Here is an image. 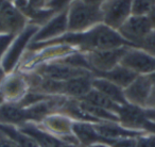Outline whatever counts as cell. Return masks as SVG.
<instances>
[{"label":"cell","instance_id":"6da1fadb","mask_svg":"<svg viewBox=\"0 0 155 147\" xmlns=\"http://www.w3.org/2000/svg\"><path fill=\"white\" fill-rule=\"evenodd\" d=\"M47 44H67L79 46L82 49L91 51L106 50L132 46L127 42L118 31L110 28L104 24H99L83 32H69L58 39L48 41L47 43H34L33 45L44 46Z\"/></svg>","mask_w":155,"mask_h":147},{"label":"cell","instance_id":"7a4b0ae2","mask_svg":"<svg viewBox=\"0 0 155 147\" xmlns=\"http://www.w3.org/2000/svg\"><path fill=\"white\" fill-rule=\"evenodd\" d=\"M103 22L100 5L73 0L68 7V31L83 32Z\"/></svg>","mask_w":155,"mask_h":147},{"label":"cell","instance_id":"3957f363","mask_svg":"<svg viewBox=\"0 0 155 147\" xmlns=\"http://www.w3.org/2000/svg\"><path fill=\"white\" fill-rule=\"evenodd\" d=\"M39 28L37 25L35 24L28 25L19 33V35L13 39L10 47L8 48L7 52H5V56H2V59L0 61L5 73H9V71H11L15 67L16 63L18 62V60H19L20 56H21L26 46L28 45V43L31 39H33L34 35L36 34Z\"/></svg>","mask_w":155,"mask_h":147},{"label":"cell","instance_id":"277c9868","mask_svg":"<svg viewBox=\"0 0 155 147\" xmlns=\"http://www.w3.org/2000/svg\"><path fill=\"white\" fill-rule=\"evenodd\" d=\"M133 0H105L100 5L103 24L114 30H118L131 16Z\"/></svg>","mask_w":155,"mask_h":147},{"label":"cell","instance_id":"5b68a950","mask_svg":"<svg viewBox=\"0 0 155 147\" xmlns=\"http://www.w3.org/2000/svg\"><path fill=\"white\" fill-rule=\"evenodd\" d=\"M152 30L153 26L149 16L131 15L117 31L132 46L139 47L141 42Z\"/></svg>","mask_w":155,"mask_h":147},{"label":"cell","instance_id":"8992f818","mask_svg":"<svg viewBox=\"0 0 155 147\" xmlns=\"http://www.w3.org/2000/svg\"><path fill=\"white\" fill-rule=\"evenodd\" d=\"M120 64L137 75L149 76L155 73V56L142 49L129 48L121 59Z\"/></svg>","mask_w":155,"mask_h":147},{"label":"cell","instance_id":"52a82bcc","mask_svg":"<svg viewBox=\"0 0 155 147\" xmlns=\"http://www.w3.org/2000/svg\"><path fill=\"white\" fill-rule=\"evenodd\" d=\"M129 46L115 48L106 50H95L86 54L91 68L95 69L96 73L108 71L120 64L121 59L123 58Z\"/></svg>","mask_w":155,"mask_h":147},{"label":"cell","instance_id":"ba28073f","mask_svg":"<svg viewBox=\"0 0 155 147\" xmlns=\"http://www.w3.org/2000/svg\"><path fill=\"white\" fill-rule=\"evenodd\" d=\"M66 31H68V8L50 18L34 35L33 43H43L58 39L60 35H64Z\"/></svg>","mask_w":155,"mask_h":147},{"label":"cell","instance_id":"9c48e42d","mask_svg":"<svg viewBox=\"0 0 155 147\" xmlns=\"http://www.w3.org/2000/svg\"><path fill=\"white\" fill-rule=\"evenodd\" d=\"M39 74L46 78L62 81V82L77 78V77L91 76V74L87 69L77 68V67L70 66V65H67L62 62L50 63V64L44 65L39 68Z\"/></svg>","mask_w":155,"mask_h":147},{"label":"cell","instance_id":"30bf717a","mask_svg":"<svg viewBox=\"0 0 155 147\" xmlns=\"http://www.w3.org/2000/svg\"><path fill=\"white\" fill-rule=\"evenodd\" d=\"M27 17L15 5L8 1L0 10V24L3 32L16 34L26 28Z\"/></svg>","mask_w":155,"mask_h":147},{"label":"cell","instance_id":"8fae6325","mask_svg":"<svg viewBox=\"0 0 155 147\" xmlns=\"http://www.w3.org/2000/svg\"><path fill=\"white\" fill-rule=\"evenodd\" d=\"M153 87L148 76L139 75L131 84L123 90L127 102L137 107H146L147 99Z\"/></svg>","mask_w":155,"mask_h":147},{"label":"cell","instance_id":"7c38bea8","mask_svg":"<svg viewBox=\"0 0 155 147\" xmlns=\"http://www.w3.org/2000/svg\"><path fill=\"white\" fill-rule=\"evenodd\" d=\"M97 77L104 78L110 82L115 83L116 85L120 87L121 89L127 87L139 75L134 73L133 70L122 66L121 64L117 65L113 69L108 71H102V73H96Z\"/></svg>","mask_w":155,"mask_h":147},{"label":"cell","instance_id":"4fadbf2b","mask_svg":"<svg viewBox=\"0 0 155 147\" xmlns=\"http://www.w3.org/2000/svg\"><path fill=\"white\" fill-rule=\"evenodd\" d=\"M93 87L95 90H97L98 92L102 93L107 98H110V100L116 102V104H127V100H125L123 90L120 87L116 85L115 83L106 80V79L100 78V77L93 79Z\"/></svg>","mask_w":155,"mask_h":147},{"label":"cell","instance_id":"5bb4252c","mask_svg":"<svg viewBox=\"0 0 155 147\" xmlns=\"http://www.w3.org/2000/svg\"><path fill=\"white\" fill-rule=\"evenodd\" d=\"M26 89V81L17 75L1 79V81H0V90H1L3 98L17 99L24 95Z\"/></svg>","mask_w":155,"mask_h":147},{"label":"cell","instance_id":"9a60e30c","mask_svg":"<svg viewBox=\"0 0 155 147\" xmlns=\"http://www.w3.org/2000/svg\"><path fill=\"white\" fill-rule=\"evenodd\" d=\"M93 90V79L91 76H82L64 82L63 93L73 97L83 98Z\"/></svg>","mask_w":155,"mask_h":147},{"label":"cell","instance_id":"2e32d148","mask_svg":"<svg viewBox=\"0 0 155 147\" xmlns=\"http://www.w3.org/2000/svg\"><path fill=\"white\" fill-rule=\"evenodd\" d=\"M118 113L120 114V118L122 123L130 126H136L140 127L143 126L147 121L146 113L140 109V107L134 106V104H122L118 110Z\"/></svg>","mask_w":155,"mask_h":147},{"label":"cell","instance_id":"e0dca14e","mask_svg":"<svg viewBox=\"0 0 155 147\" xmlns=\"http://www.w3.org/2000/svg\"><path fill=\"white\" fill-rule=\"evenodd\" d=\"M29 113L21 108L14 104H2L0 106V124L20 123L28 118Z\"/></svg>","mask_w":155,"mask_h":147},{"label":"cell","instance_id":"ac0fdd59","mask_svg":"<svg viewBox=\"0 0 155 147\" xmlns=\"http://www.w3.org/2000/svg\"><path fill=\"white\" fill-rule=\"evenodd\" d=\"M83 101L86 102V104H89L91 106L98 107V108L104 109V110L107 111H117L118 112L119 110V104L114 102L113 100H110V98H107L106 96H104L102 93L98 92L97 90L93 89L86 96L82 98Z\"/></svg>","mask_w":155,"mask_h":147},{"label":"cell","instance_id":"d6986e66","mask_svg":"<svg viewBox=\"0 0 155 147\" xmlns=\"http://www.w3.org/2000/svg\"><path fill=\"white\" fill-rule=\"evenodd\" d=\"M0 131L11 138L17 147H39V145L32 138L27 135L22 131H17L9 125L0 124Z\"/></svg>","mask_w":155,"mask_h":147},{"label":"cell","instance_id":"ffe728a7","mask_svg":"<svg viewBox=\"0 0 155 147\" xmlns=\"http://www.w3.org/2000/svg\"><path fill=\"white\" fill-rule=\"evenodd\" d=\"M72 130L75 133L77 138H79L80 142L83 144H91V143L98 142V141H106L102 136L99 135L96 129L91 127L88 124H82V123H75L72 125Z\"/></svg>","mask_w":155,"mask_h":147},{"label":"cell","instance_id":"44dd1931","mask_svg":"<svg viewBox=\"0 0 155 147\" xmlns=\"http://www.w3.org/2000/svg\"><path fill=\"white\" fill-rule=\"evenodd\" d=\"M100 136H102L105 140L112 138L113 141H116L117 138H133V136L138 135V132L130 131L122 128L118 127L116 125H101L97 126L95 128Z\"/></svg>","mask_w":155,"mask_h":147},{"label":"cell","instance_id":"7402d4cb","mask_svg":"<svg viewBox=\"0 0 155 147\" xmlns=\"http://www.w3.org/2000/svg\"><path fill=\"white\" fill-rule=\"evenodd\" d=\"M152 0H133L131 8V15L133 16H149L154 8Z\"/></svg>","mask_w":155,"mask_h":147},{"label":"cell","instance_id":"603a6c76","mask_svg":"<svg viewBox=\"0 0 155 147\" xmlns=\"http://www.w3.org/2000/svg\"><path fill=\"white\" fill-rule=\"evenodd\" d=\"M139 48L150 53L151 56H155V29H153L146 36V39L141 42Z\"/></svg>","mask_w":155,"mask_h":147},{"label":"cell","instance_id":"cb8c5ba5","mask_svg":"<svg viewBox=\"0 0 155 147\" xmlns=\"http://www.w3.org/2000/svg\"><path fill=\"white\" fill-rule=\"evenodd\" d=\"M73 0H49L47 3H46L45 8L50 9L54 12V13H58V12H62L63 10L67 9L69 7Z\"/></svg>","mask_w":155,"mask_h":147},{"label":"cell","instance_id":"d4e9b609","mask_svg":"<svg viewBox=\"0 0 155 147\" xmlns=\"http://www.w3.org/2000/svg\"><path fill=\"white\" fill-rule=\"evenodd\" d=\"M15 39V34L11 33H0V61L7 52L13 39Z\"/></svg>","mask_w":155,"mask_h":147},{"label":"cell","instance_id":"484cf974","mask_svg":"<svg viewBox=\"0 0 155 147\" xmlns=\"http://www.w3.org/2000/svg\"><path fill=\"white\" fill-rule=\"evenodd\" d=\"M136 142L137 140H134L131 138H119L117 141H114L113 146L114 147H136Z\"/></svg>","mask_w":155,"mask_h":147},{"label":"cell","instance_id":"4316f807","mask_svg":"<svg viewBox=\"0 0 155 147\" xmlns=\"http://www.w3.org/2000/svg\"><path fill=\"white\" fill-rule=\"evenodd\" d=\"M136 147H155V135L138 138Z\"/></svg>","mask_w":155,"mask_h":147},{"label":"cell","instance_id":"83f0119b","mask_svg":"<svg viewBox=\"0 0 155 147\" xmlns=\"http://www.w3.org/2000/svg\"><path fill=\"white\" fill-rule=\"evenodd\" d=\"M0 147H17V146H16V144L11 138H8L3 132L0 131Z\"/></svg>","mask_w":155,"mask_h":147},{"label":"cell","instance_id":"f1b7e54d","mask_svg":"<svg viewBox=\"0 0 155 147\" xmlns=\"http://www.w3.org/2000/svg\"><path fill=\"white\" fill-rule=\"evenodd\" d=\"M146 107H148L150 109H155V84L151 89V92L149 94V97L146 102Z\"/></svg>","mask_w":155,"mask_h":147},{"label":"cell","instance_id":"f546056e","mask_svg":"<svg viewBox=\"0 0 155 147\" xmlns=\"http://www.w3.org/2000/svg\"><path fill=\"white\" fill-rule=\"evenodd\" d=\"M45 5L46 0H28V8L31 9H41Z\"/></svg>","mask_w":155,"mask_h":147},{"label":"cell","instance_id":"4dcf8cb0","mask_svg":"<svg viewBox=\"0 0 155 147\" xmlns=\"http://www.w3.org/2000/svg\"><path fill=\"white\" fill-rule=\"evenodd\" d=\"M143 127L146 128L147 130H149V131L155 133V123H153V121H147L146 123H144Z\"/></svg>","mask_w":155,"mask_h":147},{"label":"cell","instance_id":"1f68e13d","mask_svg":"<svg viewBox=\"0 0 155 147\" xmlns=\"http://www.w3.org/2000/svg\"><path fill=\"white\" fill-rule=\"evenodd\" d=\"M146 117L150 118L153 123H155V109H150V110L146 111Z\"/></svg>","mask_w":155,"mask_h":147},{"label":"cell","instance_id":"d6a6232c","mask_svg":"<svg viewBox=\"0 0 155 147\" xmlns=\"http://www.w3.org/2000/svg\"><path fill=\"white\" fill-rule=\"evenodd\" d=\"M149 18H150L151 22H152L153 29H155V5L153 8V10L151 11V13L149 14Z\"/></svg>","mask_w":155,"mask_h":147},{"label":"cell","instance_id":"836d02e7","mask_svg":"<svg viewBox=\"0 0 155 147\" xmlns=\"http://www.w3.org/2000/svg\"><path fill=\"white\" fill-rule=\"evenodd\" d=\"M83 1H85L87 3H91V5H101L105 0H83Z\"/></svg>","mask_w":155,"mask_h":147},{"label":"cell","instance_id":"e575fe53","mask_svg":"<svg viewBox=\"0 0 155 147\" xmlns=\"http://www.w3.org/2000/svg\"><path fill=\"white\" fill-rule=\"evenodd\" d=\"M148 77L150 78L151 82H152L153 84H155V73H153V74H151V75H149Z\"/></svg>","mask_w":155,"mask_h":147},{"label":"cell","instance_id":"d590c367","mask_svg":"<svg viewBox=\"0 0 155 147\" xmlns=\"http://www.w3.org/2000/svg\"><path fill=\"white\" fill-rule=\"evenodd\" d=\"M89 147H108V146L103 145V144H94V145H91V146H89Z\"/></svg>","mask_w":155,"mask_h":147},{"label":"cell","instance_id":"8d00e7d4","mask_svg":"<svg viewBox=\"0 0 155 147\" xmlns=\"http://www.w3.org/2000/svg\"><path fill=\"white\" fill-rule=\"evenodd\" d=\"M7 2H8V0H0V10H1V8H2Z\"/></svg>","mask_w":155,"mask_h":147},{"label":"cell","instance_id":"74e56055","mask_svg":"<svg viewBox=\"0 0 155 147\" xmlns=\"http://www.w3.org/2000/svg\"><path fill=\"white\" fill-rule=\"evenodd\" d=\"M0 33H5V32H3V29H2V26H1V24H0Z\"/></svg>","mask_w":155,"mask_h":147},{"label":"cell","instance_id":"f35d334b","mask_svg":"<svg viewBox=\"0 0 155 147\" xmlns=\"http://www.w3.org/2000/svg\"><path fill=\"white\" fill-rule=\"evenodd\" d=\"M8 1H10V2H12V3H13V1H14V0H8Z\"/></svg>","mask_w":155,"mask_h":147},{"label":"cell","instance_id":"ab89813d","mask_svg":"<svg viewBox=\"0 0 155 147\" xmlns=\"http://www.w3.org/2000/svg\"><path fill=\"white\" fill-rule=\"evenodd\" d=\"M48 1H49V0H46V3H47V2H48Z\"/></svg>","mask_w":155,"mask_h":147}]
</instances>
